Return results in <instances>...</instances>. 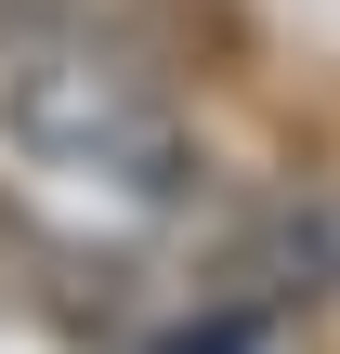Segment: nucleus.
I'll use <instances>...</instances> for the list:
<instances>
[{"mask_svg":"<svg viewBox=\"0 0 340 354\" xmlns=\"http://www.w3.org/2000/svg\"><path fill=\"white\" fill-rule=\"evenodd\" d=\"M0 145L26 197L79 223H157L183 197V105L144 66V39H39L0 66Z\"/></svg>","mask_w":340,"mask_h":354,"instance_id":"f257e3e1","label":"nucleus"},{"mask_svg":"<svg viewBox=\"0 0 340 354\" xmlns=\"http://www.w3.org/2000/svg\"><path fill=\"white\" fill-rule=\"evenodd\" d=\"M249 342H262L249 315H210V328H183V342H170V354H249Z\"/></svg>","mask_w":340,"mask_h":354,"instance_id":"7ed1b4c3","label":"nucleus"},{"mask_svg":"<svg viewBox=\"0 0 340 354\" xmlns=\"http://www.w3.org/2000/svg\"><path fill=\"white\" fill-rule=\"evenodd\" d=\"M236 276H249V302H328L340 289V197H275L249 223Z\"/></svg>","mask_w":340,"mask_h":354,"instance_id":"f03ea898","label":"nucleus"}]
</instances>
